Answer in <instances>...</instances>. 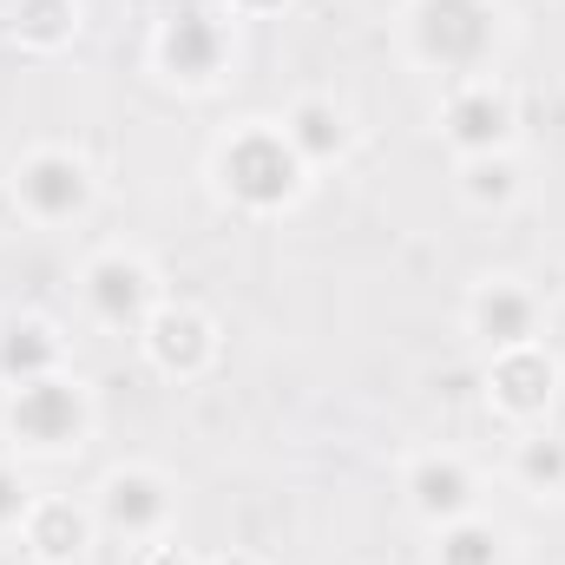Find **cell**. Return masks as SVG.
Returning a JSON list of instances; mask_svg holds the SVG:
<instances>
[{
  "instance_id": "6da1fadb",
  "label": "cell",
  "mask_w": 565,
  "mask_h": 565,
  "mask_svg": "<svg viewBox=\"0 0 565 565\" xmlns=\"http://www.w3.org/2000/svg\"><path fill=\"white\" fill-rule=\"evenodd\" d=\"M408 46L422 66L440 73H480L500 46V0H415L408 7Z\"/></svg>"
},
{
  "instance_id": "7a4b0ae2",
  "label": "cell",
  "mask_w": 565,
  "mask_h": 565,
  "mask_svg": "<svg viewBox=\"0 0 565 565\" xmlns=\"http://www.w3.org/2000/svg\"><path fill=\"white\" fill-rule=\"evenodd\" d=\"M302 158H296V145L282 139V126H250V132H237V139H224L217 151V184L237 198V204H250V211H277L289 204L296 191H302Z\"/></svg>"
},
{
  "instance_id": "3957f363",
  "label": "cell",
  "mask_w": 565,
  "mask_h": 565,
  "mask_svg": "<svg viewBox=\"0 0 565 565\" xmlns=\"http://www.w3.org/2000/svg\"><path fill=\"white\" fill-rule=\"evenodd\" d=\"M7 427H13V440H26V447H40V454H66V447H79V434H86V388L66 382V375H40V382L13 388Z\"/></svg>"
},
{
  "instance_id": "277c9868",
  "label": "cell",
  "mask_w": 565,
  "mask_h": 565,
  "mask_svg": "<svg viewBox=\"0 0 565 565\" xmlns=\"http://www.w3.org/2000/svg\"><path fill=\"white\" fill-rule=\"evenodd\" d=\"M13 198L40 224H73L93 204V178H86V164L73 151H53L46 145V151H33V158L13 164Z\"/></svg>"
},
{
  "instance_id": "5b68a950",
  "label": "cell",
  "mask_w": 565,
  "mask_h": 565,
  "mask_svg": "<svg viewBox=\"0 0 565 565\" xmlns=\"http://www.w3.org/2000/svg\"><path fill=\"white\" fill-rule=\"evenodd\" d=\"M86 309L113 329H145L151 309H158V277L151 264L132 257V250H106L86 264Z\"/></svg>"
},
{
  "instance_id": "8992f818",
  "label": "cell",
  "mask_w": 565,
  "mask_h": 565,
  "mask_svg": "<svg viewBox=\"0 0 565 565\" xmlns=\"http://www.w3.org/2000/svg\"><path fill=\"white\" fill-rule=\"evenodd\" d=\"M171 507H178L171 500V480L151 473V467H119L99 487V520L113 533H126V540H158L171 526Z\"/></svg>"
},
{
  "instance_id": "52a82bcc",
  "label": "cell",
  "mask_w": 565,
  "mask_h": 565,
  "mask_svg": "<svg viewBox=\"0 0 565 565\" xmlns=\"http://www.w3.org/2000/svg\"><path fill=\"white\" fill-rule=\"evenodd\" d=\"M440 132H447V145H454L460 158H493V151L513 145V99L493 93L487 79H467V86L447 99Z\"/></svg>"
},
{
  "instance_id": "ba28073f",
  "label": "cell",
  "mask_w": 565,
  "mask_h": 565,
  "mask_svg": "<svg viewBox=\"0 0 565 565\" xmlns=\"http://www.w3.org/2000/svg\"><path fill=\"white\" fill-rule=\"evenodd\" d=\"M467 322L473 335L500 355V349H520V342H540V296L520 277H487L467 302Z\"/></svg>"
},
{
  "instance_id": "9c48e42d",
  "label": "cell",
  "mask_w": 565,
  "mask_h": 565,
  "mask_svg": "<svg viewBox=\"0 0 565 565\" xmlns=\"http://www.w3.org/2000/svg\"><path fill=\"white\" fill-rule=\"evenodd\" d=\"M402 493H408V507L422 513L427 526H447V520H467L473 513V473H467V460L460 454H422L415 467H408V480H402Z\"/></svg>"
},
{
  "instance_id": "30bf717a",
  "label": "cell",
  "mask_w": 565,
  "mask_h": 565,
  "mask_svg": "<svg viewBox=\"0 0 565 565\" xmlns=\"http://www.w3.org/2000/svg\"><path fill=\"white\" fill-rule=\"evenodd\" d=\"M553 355L540 349V342H520V349H500L493 355V369H487V382H493V402L507 408V415H520V422H533V415H546V402H553Z\"/></svg>"
},
{
  "instance_id": "8fae6325",
  "label": "cell",
  "mask_w": 565,
  "mask_h": 565,
  "mask_svg": "<svg viewBox=\"0 0 565 565\" xmlns=\"http://www.w3.org/2000/svg\"><path fill=\"white\" fill-rule=\"evenodd\" d=\"M224 53H231V40H224V26L204 20V13H178V20L158 33V66H164L171 79H184V86L217 79Z\"/></svg>"
},
{
  "instance_id": "7c38bea8",
  "label": "cell",
  "mask_w": 565,
  "mask_h": 565,
  "mask_svg": "<svg viewBox=\"0 0 565 565\" xmlns=\"http://www.w3.org/2000/svg\"><path fill=\"white\" fill-rule=\"evenodd\" d=\"M145 355L164 369V375H198L211 355H217V335L198 309H151L145 322Z\"/></svg>"
},
{
  "instance_id": "4fadbf2b",
  "label": "cell",
  "mask_w": 565,
  "mask_h": 565,
  "mask_svg": "<svg viewBox=\"0 0 565 565\" xmlns=\"http://www.w3.org/2000/svg\"><path fill=\"white\" fill-rule=\"evenodd\" d=\"M40 375H60V335L40 316H7L0 322V382L26 388Z\"/></svg>"
},
{
  "instance_id": "5bb4252c",
  "label": "cell",
  "mask_w": 565,
  "mask_h": 565,
  "mask_svg": "<svg viewBox=\"0 0 565 565\" xmlns=\"http://www.w3.org/2000/svg\"><path fill=\"white\" fill-rule=\"evenodd\" d=\"M26 546L46 565L79 559V553H86V520H79L66 500H33V513H26Z\"/></svg>"
},
{
  "instance_id": "9a60e30c",
  "label": "cell",
  "mask_w": 565,
  "mask_h": 565,
  "mask_svg": "<svg viewBox=\"0 0 565 565\" xmlns=\"http://www.w3.org/2000/svg\"><path fill=\"white\" fill-rule=\"evenodd\" d=\"M282 139L296 145L302 164H322V158H335V151L349 145V126H342V113H335L329 99H302V106L282 119Z\"/></svg>"
},
{
  "instance_id": "2e32d148",
  "label": "cell",
  "mask_w": 565,
  "mask_h": 565,
  "mask_svg": "<svg viewBox=\"0 0 565 565\" xmlns=\"http://www.w3.org/2000/svg\"><path fill=\"white\" fill-rule=\"evenodd\" d=\"M507 559V533L487 520H447L434 526V565H500Z\"/></svg>"
},
{
  "instance_id": "e0dca14e",
  "label": "cell",
  "mask_w": 565,
  "mask_h": 565,
  "mask_svg": "<svg viewBox=\"0 0 565 565\" xmlns=\"http://www.w3.org/2000/svg\"><path fill=\"white\" fill-rule=\"evenodd\" d=\"M79 33V0H13V40L66 46Z\"/></svg>"
},
{
  "instance_id": "ac0fdd59",
  "label": "cell",
  "mask_w": 565,
  "mask_h": 565,
  "mask_svg": "<svg viewBox=\"0 0 565 565\" xmlns=\"http://www.w3.org/2000/svg\"><path fill=\"white\" fill-rule=\"evenodd\" d=\"M520 480L546 500V493H565V440H520Z\"/></svg>"
},
{
  "instance_id": "d6986e66",
  "label": "cell",
  "mask_w": 565,
  "mask_h": 565,
  "mask_svg": "<svg viewBox=\"0 0 565 565\" xmlns=\"http://www.w3.org/2000/svg\"><path fill=\"white\" fill-rule=\"evenodd\" d=\"M513 191H520V171H513L507 151H493V158H467V198H473V204H507Z\"/></svg>"
},
{
  "instance_id": "ffe728a7",
  "label": "cell",
  "mask_w": 565,
  "mask_h": 565,
  "mask_svg": "<svg viewBox=\"0 0 565 565\" xmlns=\"http://www.w3.org/2000/svg\"><path fill=\"white\" fill-rule=\"evenodd\" d=\"M26 513H33V487L20 480V467L0 460V533L7 526H26Z\"/></svg>"
},
{
  "instance_id": "44dd1931",
  "label": "cell",
  "mask_w": 565,
  "mask_h": 565,
  "mask_svg": "<svg viewBox=\"0 0 565 565\" xmlns=\"http://www.w3.org/2000/svg\"><path fill=\"white\" fill-rule=\"evenodd\" d=\"M237 7H277V0H237Z\"/></svg>"
}]
</instances>
